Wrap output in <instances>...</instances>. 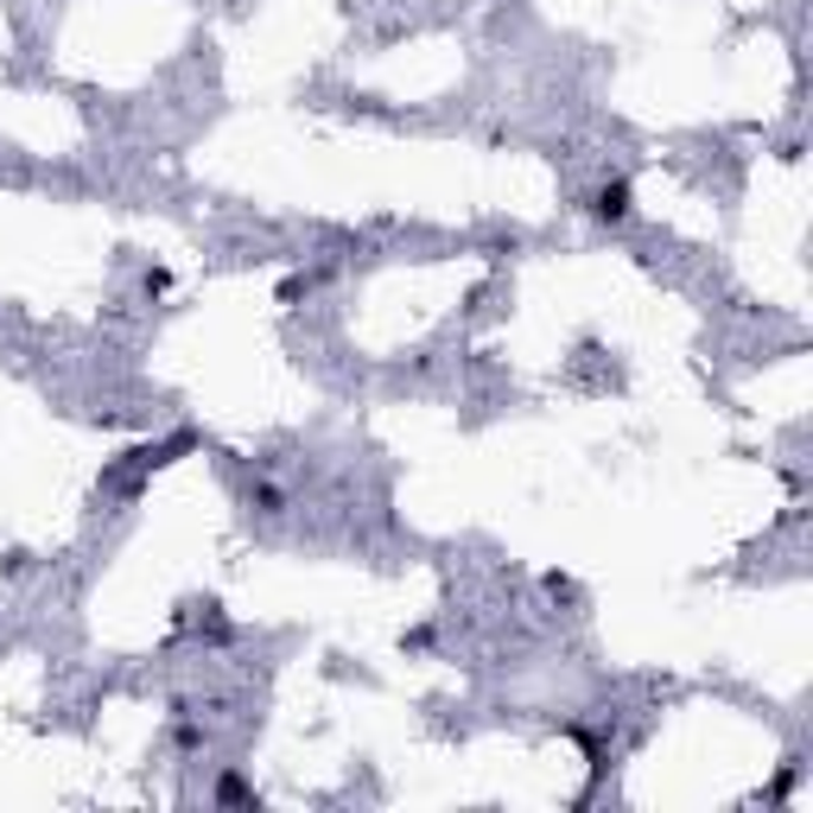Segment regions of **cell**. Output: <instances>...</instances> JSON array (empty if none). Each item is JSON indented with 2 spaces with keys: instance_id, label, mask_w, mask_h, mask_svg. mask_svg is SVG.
<instances>
[{
  "instance_id": "6da1fadb",
  "label": "cell",
  "mask_w": 813,
  "mask_h": 813,
  "mask_svg": "<svg viewBox=\"0 0 813 813\" xmlns=\"http://www.w3.org/2000/svg\"><path fill=\"white\" fill-rule=\"evenodd\" d=\"M585 210H592V222H604V229H623V222L635 217V185H629L623 172H617V179H604V185H592V197H585Z\"/></svg>"
},
{
  "instance_id": "5b68a950",
  "label": "cell",
  "mask_w": 813,
  "mask_h": 813,
  "mask_svg": "<svg viewBox=\"0 0 813 813\" xmlns=\"http://www.w3.org/2000/svg\"><path fill=\"white\" fill-rule=\"evenodd\" d=\"M248 509H255V515H280V509H287V489H280V483H248Z\"/></svg>"
},
{
  "instance_id": "3957f363",
  "label": "cell",
  "mask_w": 813,
  "mask_h": 813,
  "mask_svg": "<svg viewBox=\"0 0 813 813\" xmlns=\"http://www.w3.org/2000/svg\"><path fill=\"white\" fill-rule=\"evenodd\" d=\"M197 629H204L210 642H235V623L222 617V604H217V597H204V604H197Z\"/></svg>"
},
{
  "instance_id": "8992f818",
  "label": "cell",
  "mask_w": 813,
  "mask_h": 813,
  "mask_svg": "<svg viewBox=\"0 0 813 813\" xmlns=\"http://www.w3.org/2000/svg\"><path fill=\"white\" fill-rule=\"evenodd\" d=\"M318 287H325V274H293V280H287V287H280V299H287V305H293V299L318 293Z\"/></svg>"
},
{
  "instance_id": "52a82bcc",
  "label": "cell",
  "mask_w": 813,
  "mask_h": 813,
  "mask_svg": "<svg viewBox=\"0 0 813 813\" xmlns=\"http://www.w3.org/2000/svg\"><path fill=\"white\" fill-rule=\"evenodd\" d=\"M141 287H147V293L159 299V293H166V287H172V274H166V267H147V280H141Z\"/></svg>"
},
{
  "instance_id": "277c9868",
  "label": "cell",
  "mask_w": 813,
  "mask_h": 813,
  "mask_svg": "<svg viewBox=\"0 0 813 813\" xmlns=\"http://www.w3.org/2000/svg\"><path fill=\"white\" fill-rule=\"evenodd\" d=\"M172 750H185V756H197V750H204V725L191 718L185 705H179V718H172Z\"/></svg>"
},
{
  "instance_id": "7a4b0ae2",
  "label": "cell",
  "mask_w": 813,
  "mask_h": 813,
  "mask_svg": "<svg viewBox=\"0 0 813 813\" xmlns=\"http://www.w3.org/2000/svg\"><path fill=\"white\" fill-rule=\"evenodd\" d=\"M210 801L217 808H260V788L242 769H217V781H210Z\"/></svg>"
}]
</instances>
